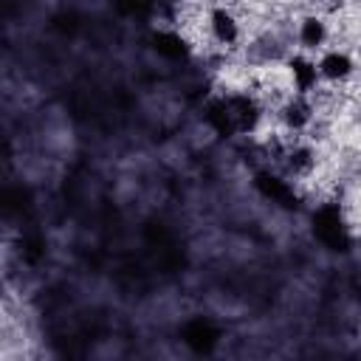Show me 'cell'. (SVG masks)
Listing matches in <instances>:
<instances>
[{
    "label": "cell",
    "mask_w": 361,
    "mask_h": 361,
    "mask_svg": "<svg viewBox=\"0 0 361 361\" xmlns=\"http://www.w3.org/2000/svg\"><path fill=\"white\" fill-rule=\"evenodd\" d=\"M310 226H313V237H316L324 248L341 251V254L353 248V234H350L344 209H341L338 203H322V206L313 212Z\"/></svg>",
    "instance_id": "cell-1"
},
{
    "label": "cell",
    "mask_w": 361,
    "mask_h": 361,
    "mask_svg": "<svg viewBox=\"0 0 361 361\" xmlns=\"http://www.w3.org/2000/svg\"><path fill=\"white\" fill-rule=\"evenodd\" d=\"M316 102L313 96H305V93H290L279 107H276V116H279V124L285 127V133H305L313 121H316Z\"/></svg>",
    "instance_id": "cell-2"
},
{
    "label": "cell",
    "mask_w": 361,
    "mask_h": 361,
    "mask_svg": "<svg viewBox=\"0 0 361 361\" xmlns=\"http://www.w3.org/2000/svg\"><path fill=\"white\" fill-rule=\"evenodd\" d=\"M285 71H288V79H290V87L293 93H305V96H313L322 85V76H319V65H316V56L307 54V51H296L285 59Z\"/></svg>",
    "instance_id": "cell-3"
},
{
    "label": "cell",
    "mask_w": 361,
    "mask_h": 361,
    "mask_svg": "<svg viewBox=\"0 0 361 361\" xmlns=\"http://www.w3.org/2000/svg\"><path fill=\"white\" fill-rule=\"evenodd\" d=\"M206 28H209V39L223 45V48H231L243 39V23L240 17L226 8V6H214L209 14H206Z\"/></svg>",
    "instance_id": "cell-4"
},
{
    "label": "cell",
    "mask_w": 361,
    "mask_h": 361,
    "mask_svg": "<svg viewBox=\"0 0 361 361\" xmlns=\"http://www.w3.org/2000/svg\"><path fill=\"white\" fill-rule=\"evenodd\" d=\"M254 186L265 200H271L282 209H293L296 200H299L296 189H293V180L288 175H279V172H271V169H259L254 175Z\"/></svg>",
    "instance_id": "cell-5"
},
{
    "label": "cell",
    "mask_w": 361,
    "mask_h": 361,
    "mask_svg": "<svg viewBox=\"0 0 361 361\" xmlns=\"http://www.w3.org/2000/svg\"><path fill=\"white\" fill-rule=\"evenodd\" d=\"M316 65H319L322 82H327V85H344L355 73V59L341 48H324L319 54Z\"/></svg>",
    "instance_id": "cell-6"
},
{
    "label": "cell",
    "mask_w": 361,
    "mask_h": 361,
    "mask_svg": "<svg viewBox=\"0 0 361 361\" xmlns=\"http://www.w3.org/2000/svg\"><path fill=\"white\" fill-rule=\"evenodd\" d=\"M192 48H195L192 39H189L178 25H166V28H158V31L152 34V51H155L158 56L169 59V62L186 59Z\"/></svg>",
    "instance_id": "cell-7"
},
{
    "label": "cell",
    "mask_w": 361,
    "mask_h": 361,
    "mask_svg": "<svg viewBox=\"0 0 361 361\" xmlns=\"http://www.w3.org/2000/svg\"><path fill=\"white\" fill-rule=\"evenodd\" d=\"M330 39V25L322 14H305L299 23H296V42H299V51H307V54H316V51H324Z\"/></svg>",
    "instance_id": "cell-8"
},
{
    "label": "cell",
    "mask_w": 361,
    "mask_h": 361,
    "mask_svg": "<svg viewBox=\"0 0 361 361\" xmlns=\"http://www.w3.org/2000/svg\"><path fill=\"white\" fill-rule=\"evenodd\" d=\"M203 121H206V127H209L214 135H220V138L237 135L234 121H231V113H228V102H226V96H214V99L206 102V107H203Z\"/></svg>",
    "instance_id": "cell-9"
},
{
    "label": "cell",
    "mask_w": 361,
    "mask_h": 361,
    "mask_svg": "<svg viewBox=\"0 0 361 361\" xmlns=\"http://www.w3.org/2000/svg\"><path fill=\"white\" fill-rule=\"evenodd\" d=\"M183 341L195 350V353H209L214 344H217V330L209 327L206 322H192L183 333Z\"/></svg>",
    "instance_id": "cell-10"
},
{
    "label": "cell",
    "mask_w": 361,
    "mask_h": 361,
    "mask_svg": "<svg viewBox=\"0 0 361 361\" xmlns=\"http://www.w3.org/2000/svg\"><path fill=\"white\" fill-rule=\"evenodd\" d=\"M147 6L152 8L155 17H169V23H178L183 11V0H147Z\"/></svg>",
    "instance_id": "cell-11"
}]
</instances>
